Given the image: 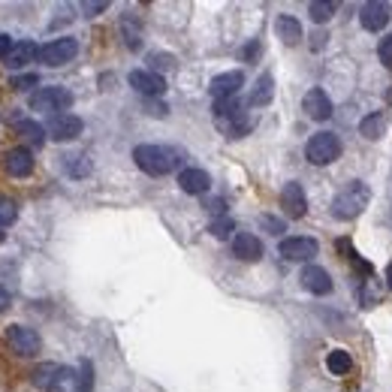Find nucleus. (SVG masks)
Segmentation results:
<instances>
[{"label": "nucleus", "instance_id": "nucleus-33", "mask_svg": "<svg viewBox=\"0 0 392 392\" xmlns=\"http://www.w3.org/2000/svg\"><path fill=\"white\" fill-rule=\"evenodd\" d=\"M233 230H235V223H233V218H226V214H223V218H218V221H211V226H208V233L214 238H226Z\"/></svg>", "mask_w": 392, "mask_h": 392}, {"label": "nucleus", "instance_id": "nucleus-9", "mask_svg": "<svg viewBox=\"0 0 392 392\" xmlns=\"http://www.w3.org/2000/svg\"><path fill=\"white\" fill-rule=\"evenodd\" d=\"M302 109H305V115L311 121H329L332 118V100L323 88H311V91L302 97Z\"/></svg>", "mask_w": 392, "mask_h": 392}, {"label": "nucleus", "instance_id": "nucleus-1", "mask_svg": "<svg viewBox=\"0 0 392 392\" xmlns=\"http://www.w3.org/2000/svg\"><path fill=\"white\" fill-rule=\"evenodd\" d=\"M133 160H136V166L148 175H169L179 166V151L163 148V145H136Z\"/></svg>", "mask_w": 392, "mask_h": 392}, {"label": "nucleus", "instance_id": "nucleus-29", "mask_svg": "<svg viewBox=\"0 0 392 392\" xmlns=\"http://www.w3.org/2000/svg\"><path fill=\"white\" fill-rule=\"evenodd\" d=\"M335 9H338V4H332V0H314V4H308V16L317 24H326L335 16Z\"/></svg>", "mask_w": 392, "mask_h": 392}, {"label": "nucleus", "instance_id": "nucleus-25", "mask_svg": "<svg viewBox=\"0 0 392 392\" xmlns=\"http://www.w3.org/2000/svg\"><path fill=\"white\" fill-rule=\"evenodd\" d=\"M48 392H82L79 374H75L73 369H64V365H60V371H58V377H55V383L48 386Z\"/></svg>", "mask_w": 392, "mask_h": 392}, {"label": "nucleus", "instance_id": "nucleus-8", "mask_svg": "<svg viewBox=\"0 0 392 392\" xmlns=\"http://www.w3.org/2000/svg\"><path fill=\"white\" fill-rule=\"evenodd\" d=\"M281 208L287 218H305L308 211V196H305V187H302L299 181H287L281 187Z\"/></svg>", "mask_w": 392, "mask_h": 392}, {"label": "nucleus", "instance_id": "nucleus-47", "mask_svg": "<svg viewBox=\"0 0 392 392\" xmlns=\"http://www.w3.org/2000/svg\"><path fill=\"white\" fill-rule=\"evenodd\" d=\"M0 245H4V230H0Z\"/></svg>", "mask_w": 392, "mask_h": 392}, {"label": "nucleus", "instance_id": "nucleus-38", "mask_svg": "<svg viewBox=\"0 0 392 392\" xmlns=\"http://www.w3.org/2000/svg\"><path fill=\"white\" fill-rule=\"evenodd\" d=\"M145 112L148 115H154V118H166V103H157V100H151V97H145Z\"/></svg>", "mask_w": 392, "mask_h": 392}, {"label": "nucleus", "instance_id": "nucleus-3", "mask_svg": "<svg viewBox=\"0 0 392 392\" xmlns=\"http://www.w3.org/2000/svg\"><path fill=\"white\" fill-rule=\"evenodd\" d=\"M341 139L335 133H329V130H320V133H314L308 139V145H305V157L308 163H314V166H329V163H335L341 157Z\"/></svg>", "mask_w": 392, "mask_h": 392}, {"label": "nucleus", "instance_id": "nucleus-6", "mask_svg": "<svg viewBox=\"0 0 392 392\" xmlns=\"http://www.w3.org/2000/svg\"><path fill=\"white\" fill-rule=\"evenodd\" d=\"M6 341H9V347L16 350L18 356H36L40 347H43L36 329H31V326H9L6 329Z\"/></svg>", "mask_w": 392, "mask_h": 392}, {"label": "nucleus", "instance_id": "nucleus-11", "mask_svg": "<svg viewBox=\"0 0 392 392\" xmlns=\"http://www.w3.org/2000/svg\"><path fill=\"white\" fill-rule=\"evenodd\" d=\"M299 281L314 296H329V293H332V275H329L326 269H320V265H305L302 275H299Z\"/></svg>", "mask_w": 392, "mask_h": 392}, {"label": "nucleus", "instance_id": "nucleus-43", "mask_svg": "<svg viewBox=\"0 0 392 392\" xmlns=\"http://www.w3.org/2000/svg\"><path fill=\"white\" fill-rule=\"evenodd\" d=\"M9 305H12V296H9V290H4V287H0V314H4Z\"/></svg>", "mask_w": 392, "mask_h": 392}, {"label": "nucleus", "instance_id": "nucleus-20", "mask_svg": "<svg viewBox=\"0 0 392 392\" xmlns=\"http://www.w3.org/2000/svg\"><path fill=\"white\" fill-rule=\"evenodd\" d=\"M275 31H277V36L287 43V46H296L299 40H302V24H299V18L296 16H277L275 18Z\"/></svg>", "mask_w": 392, "mask_h": 392}, {"label": "nucleus", "instance_id": "nucleus-41", "mask_svg": "<svg viewBox=\"0 0 392 392\" xmlns=\"http://www.w3.org/2000/svg\"><path fill=\"white\" fill-rule=\"evenodd\" d=\"M206 208L211 211V214H218V218H223V199H211V202H206Z\"/></svg>", "mask_w": 392, "mask_h": 392}, {"label": "nucleus", "instance_id": "nucleus-46", "mask_svg": "<svg viewBox=\"0 0 392 392\" xmlns=\"http://www.w3.org/2000/svg\"><path fill=\"white\" fill-rule=\"evenodd\" d=\"M386 287H389V290H392V263H389V265H386Z\"/></svg>", "mask_w": 392, "mask_h": 392}, {"label": "nucleus", "instance_id": "nucleus-12", "mask_svg": "<svg viewBox=\"0 0 392 392\" xmlns=\"http://www.w3.org/2000/svg\"><path fill=\"white\" fill-rule=\"evenodd\" d=\"M359 21H362V28L371 33L383 31L389 24V4H383V0H369V4L359 9Z\"/></svg>", "mask_w": 392, "mask_h": 392}, {"label": "nucleus", "instance_id": "nucleus-19", "mask_svg": "<svg viewBox=\"0 0 392 392\" xmlns=\"http://www.w3.org/2000/svg\"><path fill=\"white\" fill-rule=\"evenodd\" d=\"M214 124H218V130L226 133L230 139H242L250 133V127H254V121H250L248 112H242V115H235V118H218Z\"/></svg>", "mask_w": 392, "mask_h": 392}, {"label": "nucleus", "instance_id": "nucleus-32", "mask_svg": "<svg viewBox=\"0 0 392 392\" xmlns=\"http://www.w3.org/2000/svg\"><path fill=\"white\" fill-rule=\"evenodd\" d=\"M18 218V208L12 199H0V230H6V226H12Z\"/></svg>", "mask_w": 392, "mask_h": 392}, {"label": "nucleus", "instance_id": "nucleus-44", "mask_svg": "<svg viewBox=\"0 0 392 392\" xmlns=\"http://www.w3.org/2000/svg\"><path fill=\"white\" fill-rule=\"evenodd\" d=\"M257 55H260V43H250V46L245 48V52H242V58H245V60H250V58H257Z\"/></svg>", "mask_w": 392, "mask_h": 392}, {"label": "nucleus", "instance_id": "nucleus-5", "mask_svg": "<svg viewBox=\"0 0 392 392\" xmlns=\"http://www.w3.org/2000/svg\"><path fill=\"white\" fill-rule=\"evenodd\" d=\"M79 55V43L73 36H60V40H52L40 48V64L46 67H64Z\"/></svg>", "mask_w": 392, "mask_h": 392}, {"label": "nucleus", "instance_id": "nucleus-39", "mask_svg": "<svg viewBox=\"0 0 392 392\" xmlns=\"http://www.w3.org/2000/svg\"><path fill=\"white\" fill-rule=\"evenodd\" d=\"M106 9H109L106 0H97V4H82V12H85V16H97V12H106Z\"/></svg>", "mask_w": 392, "mask_h": 392}, {"label": "nucleus", "instance_id": "nucleus-45", "mask_svg": "<svg viewBox=\"0 0 392 392\" xmlns=\"http://www.w3.org/2000/svg\"><path fill=\"white\" fill-rule=\"evenodd\" d=\"M323 40H326V33H314V48H320Z\"/></svg>", "mask_w": 392, "mask_h": 392}, {"label": "nucleus", "instance_id": "nucleus-17", "mask_svg": "<svg viewBox=\"0 0 392 392\" xmlns=\"http://www.w3.org/2000/svg\"><path fill=\"white\" fill-rule=\"evenodd\" d=\"M233 254L238 260H245V263H257L263 257V242L257 235H250V233H235L233 238Z\"/></svg>", "mask_w": 392, "mask_h": 392}, {"label": "nucleus", "instance_id": "nucleus-4", "mask_svg": "<svg viewBox=\"0 0 392 392\" xmlns=\"http://www.w3.org/2000/svg\"><path fill=\"white\" fill-rule=\"evenodd\" d=\"M73 106V94L67 88H40V91L31 94V109L33 112H52V115H64V112Z\"/></svg>", "mask_w": 392, "mask_h": 392}, {"label": "nucleus", "instance_id": "nucleus-23", "mask_svg": "<svg viewBox=\"0 0 392 392\" xmlns=\"http://www.w3.org/2000/svg\"><path fill=\"white\" fill-rule=\"evenodd\" d=\"M359 133L365 136V139H381L383 133H386V115L383 112H371L369 118H362V124H359Z\"/></svg>", "mask_w": 392, "mask_h": 392}, {"label": "nucleus", "instance_id": "nucleus-24", "mask_svg": "<svg viewBox=\"0 0 392 392\" xmlns=\"http://www.w3.org/2000/svg\"><path fill=\"white\" fill-rule=\"evenodd\" d=\"M326 369L332 371V374H338V377H344V374L353 371V356H350L347 350H332L326 356Z\"/></svg>", "mask_w": 392, "mask_h": 392}, {"label": "nucleus", "instance_id": "nucleus-28", "mask_svg": "<svg viewBox=\"0 0 392 392\" xmlns=\"http://www.w3.org/2000/svg\"><path fill=\"white\" fill-rule=\"evenodd\" d=\"M58 371H60V365H55V362H46V365H40V369H36V371L31 374V381H33V386H40V389H46V392H48V386L55 383Z\"/></svg>", "mask_w": 392, "mask_h": 392}, {"label": "nucleus", "instance_id": "nucleus-37", "mask_svg": "<svg viewBox=\"0 0 392 392\" xmlns=\"http://www.w3.org/2000/svg\"><path fill=\"white\" fill-rule=\"evenodd\" d=\"M377 55H381L383 67H389V70H392V33L381 40V46H377Z\"/></svg>", "mask_w": 392, "mask_h": 392}, {"label": "nucleus", "instance_id": "nucleus-2", "mask_svg": "<svg viewBox=\"0 0 392 392\" xmlns=\"http://www.w3.org/2000/svg\"><path fill=\"white\" fill-rule=\"evenodd\" d=\"M369 202H371L369 184H365V181H350L344 191L335 196L332 214H335L338 221H353V218H359V214L369 208Z\"/></svg>", "mask_w": 392, "mask_h": 392}, {"label": "nucleus", "instance_id": "nucleus-40", "mask_svg": "<svg viewBox=\"0 0 392 392\" xmlns=\"http://www.w3.org/2000/svg\"><path fill=\"white\" fill-rule=\"evenodd\" d=\"M263 226H265L269 233H284V221L272 218V214H265V218H263Z\"/></svg>", "mask_w": 392, "mask_h": 392}, {"label": "nucleus", "instance_id": "nucleus-34", "mask_svg": "<svg viewBox=\"0 0 392 392\" xmlns=\"http://www.w3.org/2000/svg\"><path fill=\"white\" fill-rule=\"evenodd\" d=\"M148 64H151V73H157V70H172V67H175V58H172V55L154 52V55H148Z\"/></svg>", "mask_w": 392, "mask_h": 392}, {"label": "nucleus", "instance_id": "nucleus-30", "mask_svg": "<svg viewBox=\"0 0 392 392\" xmlns=\"http://www.w3.org/2000/svg\"><path fill=\"white\" fill-rule=\"evenodd\" d=\"M121 33H124V46L133 48V52H136L139 46H142V28H139V24H136L130 16L121 21Z\"/></svg>", "mask_w": 392, "mask_h": 392}, {"label": "nucleus", "instance_id": "nucleus-10", "mask_svg": "<svg viewBox=\"0 0 392 392\" xmlns=\"http://www.w3.org/2000/svg\"><path fill=\"white\" fill-rule=\"evenodd\" d=\"M242 85H245V75L238 73V70H230V73L214 75L211 85H208V91H211L214 100H230V97H238Z\"/></svg>", "mask_w": 392, "mask_h": 392}, {"label": "nucleus", "instance_id": "nucleus-35", "mask_svg": "<svg viewBox=\"0 0 392 392\" xmlns=\"http://www.w3.org/2000/svg\"><path fill=\"white\" fill-rule=\"evenodd\" d=\"M40 85V79H36V73H28V75H16V79L9 82V88H16V91H31V88Z\"/></svg>", "mask_w": 392, "mask_h": 392}, {"label": "nucleus", "instance_id": "nucleus-13", "mask_svg": "<svg viewBox=\"0 0 392 392\" xmlns=\"http://www.w3.org/2000/svg\"><path fill=\"white\" fill-rule=\"evenodd\" d=\"M82 118L79 115H70V112H64V115H52V121H48V133H52V139H58V142H70V139L82 136Z\"/></svg>", "mask_w": 392, "mask_h": 392}, {"label": "nucleus", "instance_id": "nucleus-31", "mask_svg": "<svg viewBox=\"0 0 392 392\" xmlns=\"http://www.w3.org/2000/svg\"><path fill=\"white\" fill-rule=\"evenodd\" d=\"M67 172L73 175V179H85V175L91 172V160H88L85 154H70L67 157Z\"/></svg>", "mask_w": 392, "mask_h": 392}, {"label": "nucleus", "instance_id": "nucleus-15", "mask_svg": "<svg viewBox=\"0 0 392 392\" xmlns=\"http://www.w3.org/2000/svg\"><path fill=\"white\" fill-rule=\"evenodd\" d=\"M4 169L12 175V179H28L33 172V154L28 148H9L4 154Z\"/></svg>", "mask_w": 392, "mask_h": 392}, {"label": "nucleus", "instance_id": "nucleus-42", "mask_svg": "<svg viewBox=\"0 0 392 392\" xmlns=\"http://www.w3.org/2000/svg\"><path fill=\"white\" fill-rule=\"evenodd\" d=\"M12 46H16V43H12L6 33H0V58H6V55L12 52Z\"/></svg>", "mask_w": 392, "mask_h": 392}, {"label": "nucleus", "instance_id": "nucleus-22", "mask_svg": "<svg viewBox=\"0 0 392 392\" xmlns=\"http://www.w3.org/2000/svg\"><path fill=\"white\" fill-rule=\"evenodd\" d=\"M381 296H383L381 281H377L374 275H369V277L362 281V287H359V302H362V308H374L377 302H381Z\"/></svg>", "mask_w": 392, "mask_h": 392}, {"label": "nucleus", "instance_id": "nucleus-16", "mask_svg": "<svg viewBox=\"0 0 392 392\" xmlns=\"http://www.w3.org/2000/svg\"><path fill=\"white\" fill-rule=\"evenodd\" d=\"M179 187L191 196H202V194H208V187H211V175L206 169H181Z\"/></svg>", "mask_w": 392, "mask_h": 392}, {"label": "nucleus", "instance_id": "nucleus-26", "mask_svg": "<svg viewBox=\"0 0 392 392\" xmlns=\"http://www.w3.org/2000/svg\"><path fill=\"white\" fill-rule=\"evenodd\" d=\"M16 130H18L21 139H28L33 148H40L46 142V127H43V124H36V121H18Z\"/></svg>", "mask_w": 392, "mask_h": 392}, {"label": "nucleus", "instance_id": "nucleus-7", "mask_svg": "<svg viewBox=\"0 0 392 392\" xmlns=\"http://www.w3.org/2000/svg\"><path fill=\"white\" fill-rule=\"evenodd\" d=\"M277 250H281V257L290 263H308V260L317 257L320 245L308 235H293V238H284V242L277 245Z\"/></svg>", "mask_w": 392, "mask_h": 392}, {"label": "nucleus", "instance_id": "nucleus-14", "mask_svg": "<svg viewBox=\"0 0 392 392\" xmlns=\"http://www.w3.org/2000/svg\"><path fill=\"white\" fill-rule=\"evenodd\" d=\"M127 82L136 88L139 94H145V97H160L163 91H166V82H163V75L160 73H151V70H133L127 75Z\"/></svg>", "mask_w": 392, "mask_h": 392}, {"label": "nucleus", "instance_id": "nucleus-21", "mask_svg": "<svg viewBox=\"0 0 392 392\" xmlns=\"http://www.w3.org/2000/svg\"><path fill=\"white\" fill-rule=\"evenodd\" d=\"M272 97H275V79L269 73H263L257 79V85H254V91H250V97H248V103L250 106H269Z\"/></svg>", "mask_w": 392, "mask_h": 392}, {"label": "nucleus", "instance_id": "nucleus-18", "mask_svg": "<svg viewBox=\"0 0 392 392\" xmlns=\"http://www.w3.org/2000/svg\"><path fill=\"white\" fill-rule=\"evenodd\" d=\"M33 58H40V48H36L31 40H18L16 46H12V52L4 58V64L9 70H21V67L33 64Z\"/></svg>", "mask_w": 392, "mask_h": 392}, {"label": "nucleus", "instance_id": "nucleus-36", "mask_svg": "<svg viewBox=\"0 0 392 392\" xmlns=\"http://www.w3.org/2000/svg\"><path fill=\"white\" fill-rule=\"evenodd\" d=\"M94 369H91V362H82V369H79V386H82V392H91L94 389Z\"/></svg>", "mask_w": 392, "mask_h": 392}, {"label": "nucleus", "instance_id": "nucleus-27", "mask_svg": "<svg viewBox=\"0 0 392 392\" xmlns=\"http://www.w3.org/2000/svg\"><path fill=\"white\" fill-rule=\"evenodd\" d=\"M245 112V103L238 97H230V100H214V121L218 118H235Z\"/></svg>", "mask_w": 392, "mask_h": 392}]
</instances>
